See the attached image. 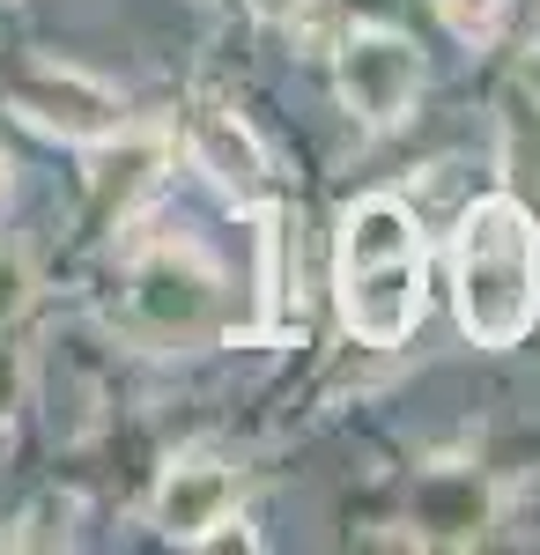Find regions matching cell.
<instances>
[{"mask_svg": "<svg viewBox=\"0 0 540 555\" xmlns=\"http://www.w3.org/2000/svg\"><path fill=\"white\" fill-rule=\"evenodd\" d=\"M452 311L474 348H518L540 319V222L511 193H481L452 230Z\"/></svg>", "mask_w": 540, "mask_h": 555, "instance_id": "cell-1", "label": "cell"}, {"mask_svg": "<svg viewBox=\"0 0 540 555\" xmlns=\"http://www.w3.org/2000/svg\"><path fill=\"white\" fill-rule=\"evenodd\" d=\"M333 297L340 326L363 348H400L429 311V267H422V222L393 193H371L340 215L333 237Z\"/></svg>", "mask_w": 540, "mask_h": 555, "instance_id": "cell-2", "label": "cell"}, {"mask_svg": "<svg viewBox=\"0 0 540 555\" xmlns=\"http://www.w3.org/2000/svg\"><path fill=\"white\" fill-rule=\"evenodd\" d=\"M222 311V267L193 237H164L133 259L126 282V326L149 348H193Z\"/></svg>", "mask_w": 540, "mask_h": 555, "instance_id": "cell-3", "label": "cell"}, {"mask_svg": "<svg viewBox=\"0 0 540 555\" xmlns=\"http://www.w3.org/2000/svg\"><path fill=\"white\" fill-rule=\"evenodd\" d=\"M333 89L340 112L363 127H400L422 96V52L415 38L385 30V23H356L348 38L333 44Z\"/></svg>", "mask_w": 540, "mask_h": 555, "instance_id": "cell-4", "label": "cell"}, {"mask_svg": "<svg viewBox=\"0 0 540 555\" xmlns=\"http://www.w3.org/2000/svg\"><path fill=\"white\" fill-rule=\"evenodd\" d=\"M8 104L38 133H60V141H75V149L104 141L112 127H126L119 89H104L97 75H82V67H60V60H38L30 75H15V82H8Z\"/></svg>", "mask_w": 540, "mask_h": 555, "instance_id": "cell-5", "label": "cell"}, {"mask_svg": "<svg viewBox=\"0 0 540 555\" xmlns=\"http://www.w3.org/2000/svg\"><path fill=\"white\" fill-rule=\"evenodd\" d=\"M185 149H193V164H201L237 208H252V201L267 193V149H259V133L245 127V112L222 104L215 89H201V104L185 112Z\"/></svg>", "mask_w": 540, "mask_h": 555, "instance_id": "cell-6", "label": "cell"}, {"mask_svg": "<svg viewBox=\"0 0 540 555\" xmlns=\"http://www.w3.org/2000/svg\"><path fill=\"white\" fill-rule=\"evenodd\" d=\"M237 496H245L237 467H222V460H170L164 481H156V504H149V526L164 541L201 548V533H208L215 518L237 512Z\"/></svg>", "mask_w": 540, "mask_h": 555, "instance_id": "cell-7", "label": "cell"}, {"mask_svg": "<svg viewBox=\"0 0 540 555\" xmlns=\"http://www.w3.org/2000/svg\"><path fill=\"white\" fill-rule=\"evenodd\" d=\"M164 164H170L164 133L112 127L104 141H89V201H97V215L104 222H133V208L164 185Z\"/></svg>", "mask_w": 540, "mask_h": 555, "instance_id": "cell-8", "label": "cell"}, {"mask_svg": "<svg viewBox=\"0 0 540 555\" xmlns=\"http://www.w3.org/2000/svg\"><path fill=\"white\" fill-rule=\"evenodd\" d=\"M437 15L459 44H489L503 30V0H437Z\"/></svg>", "mask_w": 540, "mask_h": 555, "instance_id": "cell-9", "label": "cell"}, {"mask_svg": "<svg viewBox=\"0 0 540 555\" xmlns=\"http://www.w3.org/2000/svg\"><path fill=\"white\" fill-rule=\"evenodd\" d=\"M23 304H30V259L15 253V245H0V326H8Z\"/></svg>", "mask_w": 540, "mask_h": 555, "instance_id": "cell-10", "label": "cell"}, {"mask_svg": "<svg viewBox=\"0 0 540 555\" xmlns=\"http://www.w3.org/2000/svg\"><path fill=\"white\" fill-rule=\"evenodd\" d=\"M15 400H23V356L0 341V423H8V408H15Z\"/></svg>", "mask_w": 540, "mask_h": 555, "instance_id": "cell-11", "label": "cell"}, {"mask_svg": "<svg viewBox=\"0 0 540 555\" xmlns=\"http://www.w3.org/2000/svg\"><path fill=\"white\" fill-rule=\"evenodd\" d=\"M245 8L259 15V23H267V30H282V23H296V15H304L311 0H245Z\"/></svg>", "mask_w": 540, "mask_h": 555, "instance_id": "cell-12", "label": "cell"}, {"mask_svg": "<svg viewBox=\"0 0 540 555\" xmlns=\"http://www.w3.org/2000/svg\"><path fill=\"white\" fill-rule=\"evenodd\" d=\"M8 185H15V164L0 156V208H8Z\"/></svg>", "mask_w": 540, "mask_h": 555, "instance_id": "cell-13", "label": "cell"}]
</instances>
